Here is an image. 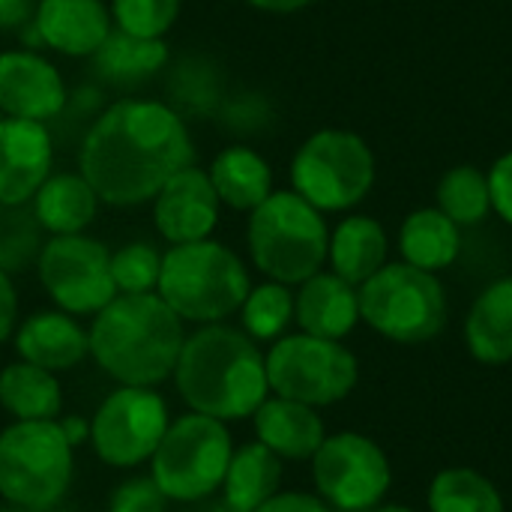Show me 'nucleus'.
<instances>
[{
	"label": "nucleus",
	"mask_w": 512,
	"mask_h": 512,
	"mask_svg": "<svg viewBox=\"0 0 512 512\" xmlns=\"http://www.w3.org/2000/svg\"><path fill=\"white\" fill-rule=\"evenodd\" d=\"M246 240L255 267L282 285H303L321 273L330 249L321 210L294 189L270 192V198L249 213Z\"/></svg>",
	"instance_id": "nucleus-5"
},
{
	"label": "nucleus",
	"mask_w": 512,
	"mask_h": 512,
	"mask_svg": "<svg viewBox=\"0 0 512 512\" xmlns=\"http://www.w3.org/2000/svg\"><path fill=\"white\" fill-rule=\"evenodd\" d=\"M465 339L480 363H512V276L489 285L465 324Z\"/></svg>",
	"instance_id": "nucleus-24"
},
{
	"label": "nucleus",
	"mask_w": 512,
	"mask_h": 512,
	"mask_svg": "<svg viewBox=\"0 0 512 512\" xmlns=\"http://www.w3.org/2000/svg\"><path fill=\"white\" fill-rule=\"evenodd\" d=\"M72 453L60 420H15L0 432V498L30 512L57 507L72 483Z\"/></svg>",
	"instance_id": "nucleus-6"
},
{
	"label": "nucleus",
	"mask_w": 512,
	"mask_h": 512,
	"mask_svg": "<svg viewBox=\"0 0 512 512\" xmlns=\"http://www.w3.org/2000/svg\"><path fill=\"white\" fill-rule=\"evenodd\" d=\"M165 507H168V498L156 486L153 477L126 480L108 498V512H165Z\"/></svg>",
	"instance_id": "nucleus-37"
},
{
	"label": "nucleus",
	"mask_w": 512,
	"mask_h": 512,
	"mask_svg": "<svg viewBox=\"0 0 512 512\" xmlns=\"http://www.w3.org/2000/svg\"><path fill=\"white\" fill-rule=\"evenodd\" d=\"M90 60L102 84L129 90L156 78L168 66V45L165 39L135 36V33L114 27Z\"/></svg>",
	"instance_id": "nucleus-21"
},
{
	"label": "nucleus",
	"mask_w": 512,
	"mask_h": 512,
	"mask_svg": "<svg viewBox=\"0 0 512 512\" xmlns=\"http://www.w3.org/2000/svg\"><path fill=\"white\" fill-rule=\"evenodd\" d=\"M255 512H333L321 495L309 492H276L270 501H264Z\"/></svg>",
	"instance_id": "nucleus-39"
},
{
	"label": "nucleus",
	"mask_w": 512,
	"mask_h": 512,
	"mask_svg": "<svg viewBox=\"0 0 512 512\" xmlns=\"http://www.w3.org/2000/svg\"><path fill=\"white\" fill-rule=\"evenodd\" d=\"M0 512H30V510H21V507H6V510Z\"/></svg>",
	"instance_id": "nucleus-45"
},
{
	"label": "nucleus",
	"mask_w": 512,
	"mask_h": 512,
	"mask_svg": "<svg viewBox=\"0 0 512 512\" xmlns=\"http://www.w3.org/2000/svg\"><path fill=\"white\" fill-rule=\"evenodd\" d=\"M207 174L219 201L231 210L252 213L273 192V171L267 159L246 144H231L216 153Z\"/></svg>",
	"instance_id": "nucleus-23"
},
{
	"label": "nucleus",
	"mask_w": 512,
	"mask_h": 512,
	"mask_svg": "<svg viewBox=\"0 0 512 512\" xmlns=\"http://www.w3.org/2000/svg\"><path fill=\"white\" fill-rule=\"evenodd\" d=\"M39 225L48 237L54 234H84L99 210V195L81 171L51 174L30 201Z\"/></svg>",
	"instance_id": "nucleus-22"
},
{
	"label": "nucleus",
	"mask_w": 512,
	"mask_h": 512,
	"mask_svg": "<svg viewBox=\"0 0 512 512\" xmlns=\"http://www.w3.org/2000/svg\"><path fill=\"white\" fill-rule=\"evenodd\" d=\"M432 512H504L501 492L474 468H447L432 480Z\"/></svg>",
	"instance_id": "nucleus-30"
},
{
	"label": "nucleus",
	"mask_w": 512,
	"mask_h": 512,
	"mask_svg": "<svg viewBox=\"0 0 512 512\" xmlns=\"http://www.w3.org/2000/svg\"><path fill=\"white\" fill-rule=\"evenodd\" d=\"M252 282L234 249L216 240L168 246L156 294L186 324H222L240 312Z\"/></svg>",
	"instance_id": "nucleus-4"
},
{
	"label": "nucleus",
	"mask_w": 512,
	"mask_h": 512,
	"mask_svg": "<svg viewBox=\"0 0 512 512\" xmlns=\"http://www.w3.org/2000/svg\"><path fill=\"white\" fill-rule=\"evenodd\" d=\"M168 429V405L153 387H117L90 420V444L111 468L147 462Z\"/></svg>",
	"instance_id": "nucleus-12"
},
{
	"label": "nucleus",
	"mask_w": 512,
	"mask_h": 512,
	"mask_svg": "<svg viewBox=\"0 0 512 512\" xmlns=\"http://www.w3.org/2000/svg\"><path fill=\"white\" fill-rule=\"evenodd\" d=\"M108 9L114 27L135 36L162 39L180 15V0H111Z\"/></svg>",
	"instance_id": "nucleus-35"
},
{
	"label": "nucleus",
	"mask_w": 512,
	"mask_h": 512,
	"mask_svg": "<svg viewBox=\"0 0 512 512\" xmlns=\"http://www.w3.org/2000/svg\"><path fill=\"white\" fill-rule=\"evenodd\" d=\"M222 201L210 183V174L198 165L177 171L153 198V225L168 246L207 240L219 225Z\"/></svg>",
	"instance_id": "nucleus-15"
},
{
	"label": "nucleus",
	"mask_w": 512,
	"mask_h": 512,
	"mask_svg": "<svg viewBox=\"0 0 512 512\" xmlns=\"http://www.w3.org/2000/svg\"><path fill=\"white\" fill-rule=\"evenodd\" d=\"M42 246L45 228L30 204H0V270L12 276L36 267Z\"/></svg>",
	"instance_id": "nucleus-31"
},
{
	"label": "nucleus",
	"mask_w": 512,
	"mask_h": 512,
	"mask_svg": "<svg viewBox=\"0 0 512 512\" xmlns=\"http://www.w3.org/2000/svg\"><path fill=\"white\" fill-rule=\"evenodd\" d=\"M207 512H234V510H231V507H228V504L222 501V504H216V507H210V510H207Z\"/></svg>",
	"instance_id": "nucleus-44"
},
{
	"label": "nucleus",
	"mask_w": 512,
	"mask_h": 512,
	"mask_svg": "<svg viewBox=\"0 0 512 512\" xmlns=\"http://www.w3.org/2000/svg\"><path fill=\"white\" fill-rule=\"evenodd\" d=\"M90 357L120 387H156L174 375L186 342L183 321L153 294H117L93 315Z\"/></svg>",
	"instance_id": "nucleus-3"
},
{
	"label": "nucleus",
	"mask_w": 512,
	"mask_h": 512,
	"mask_svg": "<svg viewBox=\"0 0 512 512\" xmlns=\"http://www.w3.org/2000/svg\"><path fill=\"white\" fill-rule=\"evenodd\" d=\"M489 189H492V207L504 222L512 225V153L495 162L489 174Z\"/></svg>",
	"instance_id": "nucleus-38"
},
{
	"label": "nucleus",
	"mask_w": 512,
	"mask_h": 512,
	"mask_svg": "<svg viewBox=\"0 0 512 512\" xmlns=\"http://www.w3.org/2000/svg\"><path fill=\"white\" fill-rule=\"evenodd\" d=\"M54 135L36 120H0V204H30L51 177Z\"/></svg>",
	"instance_id": "nucleus-16"
},
{
	"label": "nucleus",
	"mask_w": 512,
	"mask_h": 512,
	"mask_svg": "<svg viewBox=\"0 0 512 512\" xmlns=\"http://www.w3.org/2000/svg\"><path fill=\"white\" fill-rule=\"evenodd\" d=\"M243 3H249V6H255V9H264V12H279V15H285V12L306 9V6L315 3V0H243Z\"/></svg>",
	"instance_id": "nucleus-42"
},
{
	"label": "nucleus",
	"mask_w": 512,
	"mask_h": 512,
	"mask_svg": "<svg viewBox=\"0 0 512 512\" xmlns=\"http://www.w3.org/2000/svg\"><path fill=\"white\" fill-rule=\"evenodd\" d=\"M243 333H249L255 342H273L282 339L288 324L294 321V294L282 282H264L258 288H249L243 306H240Z\"/></svg>",
	"instance_id": "nucleus-33"
},
{
	"label": "nucleus",
	"mask_w": 512,
	"mask_h": 512,
	"mask_svg": "<svg viewBox=\"0 0 512 512\" xmlns=\"http://www.w3.org/2000/svg\"><path fill=\"white\" fill-rule=\"evenodd\" d=\"M174 384L195 414L213 420H243L270 396L267 363L255 339L228 324H201L186 336Z\"/></svg>",
	"instance_id": "nucleus-2"
},
{
	"label": "nucleus",
	"mask_w": 512,
	"mask_h": 512,
	"mask_svg": "<svg viewBox=\"0 0 512 512\" xmlns=\"http://www.w3.org/2000/svg\"><path fill=\"white\" fill-rule=\"evenodd\" d=\"M102 111H105L102 90H99V87H78L75 93H69V96H66L63 111H60L48 126H57V129H60V135H66V132H69V126H72V129H78V144H81V138L87 135V129L93 126V120H96Z\"/></svg>",
	"instance_id": "nucleus-36"
},
{
	"label": "nucleus",
	"mask_w": 512,
	"mask_h": 512,
	"mask_svg": "<svg viewBox=\"0 0 512 512\" xmlns=\"http://www.w3.org/2000/svg\"><path fill=\"white\" fill-rule=\"evenodd\" d=\"M327 258L336 276L351 285H363L387 264V234L369 216H348L330 237Z\"/></svg>",
	"instance_id": "nucleus-26"
},
{
	"label": "nucleus",
	"mask_w": 512,
	"mask_h": 512,
	"mask_svg": "<svg viewBox=\"0 0 512 512\" xmlns=\"http://www.w3.org/2000/svg\"><path fill=\"white\" fill-rule=\"evenodd\" d=\"M252 423L258 441L267 450H273L279 459H294V462L312 459L327 438L324 423L312 405L282 396H267L252 414Z\"/></svg>",
	"instance_id": "nucleus-20"
},
{
	"label": "nucleus",
	"mask_w": 512,
	"mask_h": 512,
	"mask_svg": "<svg viewBox=\"0 0 512 512\" xmlns=\"http://www.w3.org/2000/svg\"><path fill=\"white\" fill-rule=\"evenodd\" d=\"M60 69L33 48L0 54V114L15 120L51 123L66 105Z\"/></svg>",
	"instance_id": "nucleus-14"
},
{
	"label": "nucleus",
	"mask_w": 512,
	"mask_h": 512,
	"mask_svg": "<svg viewBox=\"0 0 512 512\" xmlns=\"http://www.w3.org/2000/svg\"><path fill=\"white\" fill-rule=\"evenodd\" d=\"M36 273L57 309L69 315H96L114 297L111 252L87 234H54L45 240Z\"/></svg>",
	"instance_id": "nucleus-11"
},
{
	"label": "nucleus",
	"mask_w": 512,
	"mask_h": 512,
	"mask_svg": "<svg viewBox=\"0 0 512 512\" xmlns=\"http://www.w3.org/2000/svg\"><path fill=\"white\" fill-rule=\"evenodd\" d=\"M357 294L360 318L393 342L420 345L447 324V297L438 276L414 264H384Z\"/></svg>",
	"instance_id": "nucleus-7"
},
{
	"label": "nucleus",
	"mask_w": 512,
	"mask_h": 512,
	"mask_svg": "<svg viewBox=\"0 0 512 512\" xmlns=\"http://www.w3.org/2000/svg\"><path fill=\"white\" fill-rule=\"evenodd\" d=\"M291 183L321 213L360 204L375 183V156L369 144L345 129H321L306 138L291 162Z\"/></svg>",
	"instance_id": "nucleus-9"
},
{
	"label": "nucleus",
	"mask_w": 512,
	"mask_h": 512,
	"mask_svg": "<svg viewBox=\"0 0 512 512\" xmlns=\"http://www.w3.org/2000/svg\"><path fill=\"white\" fill-rule=\"evenodd\" d=\"M168 96V105L186 123L216 117L225 102L222 69L204 54H186L168 72Z\"/></svg>",
	"instance_id": "nucleus-27"
},
{
	"label": "nucleus",
	"mask_w": 512,
	"mask_h": 512,
	"mask_svg": "<svg viewBox=\"0 0 512 512\" xmlns=\"http://www.w3.org/2000/svg\"><path fill=\"white\" fill-rule=\"evenodd\" d=\"M0 408L15 420H57L63 393L54 372L33 363H9L0 372Z\"/></svg>",
	"instance_id": "nucleus-28"
},
{
	"label": "nucleus",
	"mask_w": 512,
	"mask_h": 512,
	"mask_svg": "<svg viewBox=\"0 0 512 512\" xmlns=\"http://www.w3.org/2000/svg\"><path fill=\"white\" fill-rule=\"evenodd\" d=\"M15 351L24 363H33L45 372H66L90 354V336L63 309H45L24 318L15 327Z\"/></svg>",
	"instance_id": "nucleus-18"
},
{
	"label": "nucleus",
	"mask_w": 512,
	"mask_h": 512,
	"mask_svg": "<svg viewBox=\"0 0 512 512\" xmlns=\"http://www.w3.org/2000/svg\"><path fill=\"white\" fill-rule=\"evenodd\" d=\"M399 246L405 264L438 273L459 258L462 237H459V225L441 210H417L405 219Z\"/></svg>",
	"instance_id": "nucleus-29"
},
{
	"label": "nucleus",
	"mask_w": 512,
	"mask_h": 512,
	"mask_svg": "<svg viewBox=\"0 0 512 512\" xmlns=\"http://www.w3.org/2000/svg\"><path fill=\"white\" fill-rule=\"evenodd\" d=\"M312 477L318 495L345 512L372 510L390 489L393 471L384 450L357 432L324 438L312 456Z\"/></svg>",
	"instance_id": "nucleus-13"
},
{
	"label": "nucleus",
	"mask_w": 512,
	"mask_h": 512,
	"mask_svg": "<svg viewBox=\"0 0 512 512\" xmlns=\"http://www.w3.org/2000/svg\"><path fill=\"white\" fill-rule=\"evenodd\" d=\"M438 210L456 225H477L492 210L489 177L474 165H459L444 174L438 186Z\"/></svg>",
	"instance_id": "nucleus-32"
},
{
	"label": "nucleus",
	"mask_w": 512,
	"mask_h": 512,
	"mask_svg": "<svg viewBox=\"0 0 512 512\" xmlns=\"http://www.w3.org/2000/svg\"><path fill=\"white\" fill-rule=\"evenodd\" d=\"M279 483H282V459L273 450H267L261 441L246 444L234 450L228 462L222 480L225 504L234 512H255L279 492Z\"/></svg>",
	"instance_id": "nucleus-25"
},
{
	"label": "nucleus",
	"mask_w": 512,
	"mask_h": 512,
	"mask_svg": "<svg viewBox=\"0 0 512 512\" xmlns=\"http://www.w3.org/2000/svg\"><path fill=\"white\" fill-rule=\"evenodd\" d=\"M162 273V252L147 240H132L111 252V279L117 294H153Z\"/></svg>",
	"instance_id": "nucleus-34"
},
{
	"label": "nucleus",
	"mask_w": 512,
	"mask_h": 512,
	"mask_svg": "<svg viewBox=\"0 0 512 512\" xmlns=\"http://www.w3.org/2000/svg\"><path fill=\"white\" fill-rule=\"evenodd\" d=\"M231 456L234 447L225 423L189 411L186 417L168 423L156 453L150 456V477L168 501H204L222 486Z\"/></svg>",
	"instance_id": "nucleus-8"
},
{
	"label": "nucleus",
	"mask_w": 512,
	"mask_h": 512,
	"mask_svg": "<svg viewBox=\"0 0 512 512\" xmlns=\"http://www.w3.org/2000/svg\"><path fill=\"white\" fill-rule=\"evenodd\" d=\"M18 327V294L12 276L0 270V342H6Z\"/></svg>",
	"instance_id": "nucleus-40"
},
{
	"label": "nucleus",
	"mask_w": 512,
	"mask_h": 512,
	"mask_svg": "<svg viewBox=\"0 0 512 512\" xmlns=\"http://www.w3.org/2000/svg\"><path fill=\"white\" fill-rule=\"evenodd\" d=\"M270 393L312 408L342 402L357 384V357L336 339L282 336L264 357Z\"/></svg>",
	"instance_id": "nucleus-10"
},
{
	"label": "nucleus",
	"mask_w": 512,
	"mask_h": 512,
	"mask_svg": "<svg viewBox=\"0 0 512 512\" xmlns=\"http://www.w3.org/2000/svg\"><path fill=\"white\" fill-rule=\"evenodd\" d=\"M375 512H414L411 507H381V510Z\"/></svg>",
	"instance_id": "nucleus-43"
},
{
	"label": "nucleus",
	"mask_w": 512,
	"mask_h": 512,
	"mask_svg": "<svg viewBox=\"0 0 512 512\" xmlns=\"http://www.w3.org/2000/svg\"><path fill=\"white\" fill-rule=\"evenodd\" d=\"M186 165H195L189 123L159 99L105 105L78 144V171L111 207L153 201Z\"/></svg>",
	"instance_id": "nucleus-1"
},
{
	"label": "nucleus",
	"mask_w": 512,
	"mask_h": 512,
	"mask_svg": "<svg viewBox=\"0 0 512 512\" xmlns=\"http://www.w3.org/2000/svg\"><path fill=\"white\" fill-rule=\"evenodd\" d=\"M39 0H0V30H18L33 21Z\"/></svg>",
	"instance_id": "nucleus-41"
},
{
	"label": "nucleus",
	"mask_w": 512,
	"mask_h": 512,
	"mask_svg": "<svg viewBox=\"0 0 512 512\" xmlns=\"http://www.w3.org/2000/svg\"><path fill=\"white\" fill-rule=\"evenodd\" d=\"M294 318L303 333L339 342L360 321L357 285L336 273H315L300 285V294L294 297Z\"/></svg>",
	"instance_id": "nucleus-19"
},
{
	"label": "nucleus",
	"mask_w": 512,
	"mask_h": 512,
	"mask_svg": "<svg viewBox=\"0 0 512 512\" xmlns=\"http://www.w3.org/2000/svg\"><path fill=\"white\" fill-rule=\"evenodd\" d=\"M30 27L36 42L57 54L93 57L114 30V18L105 0H39Z\"/></svg>",
	"instance_id": "nucleus-17"
}]
</instances>
